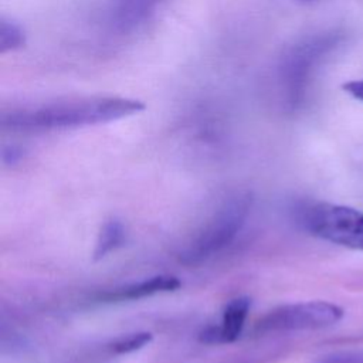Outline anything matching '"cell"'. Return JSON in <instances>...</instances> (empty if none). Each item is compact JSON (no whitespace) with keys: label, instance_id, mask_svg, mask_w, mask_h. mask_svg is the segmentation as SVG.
Instances as JSON below:
<instances>
[{"label":"cell","instance_id":"6","mask_svg":"<svg viewBox=\"0 0 363 363\" xmlns=\"http://www.w3.org/2000/svg\"><path fill=\"white\" fill-rule=\"evenodd\" d=\"M162 0H106L105 18L111 30L125 34L140 27Z\"/></svg>","mask_w":363,"mask_h":363},{"label":"cell","instance_id":"11","mask_svg":"<svg viewBox=\"0 0 363 363\" xmlns=\"http://www.w3.org/2000/svg\"><path fill=\"white\" fill-rule=\"evenodd\" d=\"M26 41L24 31L21 27L11 21L1 18L0 21V50L1 52L13 51L16 48H20Z\"/></svg>","mask_w":363,"mask_h":363},{"label":"cell","instance_id":"12","mask_svg":"<svg viewBox=\"0 0 363 363\" xmlns=\"http://www.w3.org/2000/svg\"><path fill=\"white\" fill-rule=\"evenodd\" d=\"M313 363H363V349H343L318 357Z\"/></svg>","mask_w":363,"mask_h":363},{"label":"cell","instance_id":"2","mask_svg":"<svg viewBox=\"0 0 363 363\" xmlns=\"http://www.w3.org/2000/svg\"><path fill=\"white\" fill-rule=\"evenodd\" d=\"M248 191L230 196L213 213L201 230L182 250L180 262L184 265H200L214 254L224 250L242 228L251 208Z\"/></svg>","mask_w":363,"mask_h":363},{"label":"cell","instance_id":"1","mask_svg":"<svg viewBox=\"0 0 363 363\" xmlns=\"http://www.w3.org/2000/svg\"><path fill=\"white\" fill-rule=\"evenodd\" d=\"M138 99L77 96L21 106L1 113V126L17 132H44L108 123L143 111Z\"/></svg>","mask_w":363,"mask_h":363},{"label":"cell","instance_id":"10","mask_svg":"<svg viewBox=\"0 0 363 363\" xmlns=\"http://www.w3.org/2000/svg\"><path fill=\"white\" fill-rule=\"evenodd\" d=\"M153 339L150 332H135L125 336L118 337L111 343V350L116 354H126L136 352L145 346H147Z\"/></svg>","mask_w":363,"mask_h":363},{"label":"cell","instance_id":"4","mask_svg":"<svg viewBox=\"0 0 363 363\" xmlns=\"http://www.w3.org/2000/svg\"><path fill=\"white\" fill-rule=\"evenodd\" d=\"M345 311L332 302L308 301L281 305L265 313L257 323L258 332L316 330L342 320Z\"/></svg>","mask_w":363,"mask_h":363},{"label":"cell","instance_id":"3","mask_svg":"<svg viewBox=\"0 0 363 363\" xmlns=\"http://www.w3.org/2000/svg\"><path fill=\"white\" fill-rule=\"evenodd\" d=\"M303 228L328 242L363 251V211L353 207L316 203L302 211Z\"/></svg>","mask_w":363,"mask_h":363},{"label":"cell","instance_id":"5","mask_svg":"<svg viewBox=\"0 0 363 363\" xmlns=\"http://www.w3.org/2000/svg\"><path fill=\"white\" fill-rule=\"evenodd\" d=\"M337 41L339 35L336 33H325L298 44L289 51L281 68V81L284 94L292 105L302 101L315 67Z\"/></svg>","mask_w":363,"mask_h":363},{"label":"cell","instance_id":"8","mask_svg":"<svg viewBox=\"0 0 363 363\" xmlns=\"http://www.w3.org/2000/svg\"><path fill=\"white\" fill-rule=\"evenodd\" d=\"M180 288V281L174 275H155L143 281L116 288L99 295V301L104 302H121L133 301L146 296H152L163 292H173Z\"/></svg>","mask_w":363,"mask_h":363},{"label":"cell","instance_id":"13","mask_svg":"<svg viewBox=\"0 0 363 363\" xmlns=\"http://www.w3.org/2000/svg\"><path fill=\"white\" fill-rule=\"evenodd\" d=\"M343 89L349 95H352L354 99L363 101V78H359V79H354V81H350V82L345 84Z\"/></svg>","mask_w":363,"mask_h":363},{"label":"cell","instance_id":"7","mask_svg":"<svg viewBox=\"0 0 363 363\" xmlns=\"http://www.w3.org/2000/svg\"><path fill=\"white\" fill-rule=\"evenodd\" d=\"M251 299L247 296H237L231 299L223 311L220 325L208 326L200 333V340L210 345L231 343L237 340L244 329Z\"/></svg>","mask_w":363,"mask_h":363},{"label":"cell","instance_id":"9","mask_svg":"<svg viewBox=\"0 0 363 363\" xmlns=\"http://www.w3.org/2000/svg\"><path fill=\"white\" fill-rule=\"evenodd\" d=\"M125 241V227L118 220H109L106 221L98 234L95 250H94V258L102 259L116 248H119Z\"/></svg>","mask_w":363,"mask_h":363}]
</instances>
